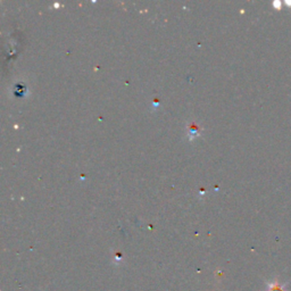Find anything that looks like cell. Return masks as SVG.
I'll return each mask as SVG.
<instances>
[{
    "instance_id": "cell-1",
    "label": "cell",
    "mask_w": 291,
    "mask_h": 291,
    "mask_svg": "<svg viewBox=\"0 0 291 291\" xmlns=\"http://www.w3.org/2000/svg\"><path fill=\"white\" fill-rule=\"evenodd\" d=\"M268 291H286V288L278 281H273L268 284Z\"/></svg>"
}]
</instances>
